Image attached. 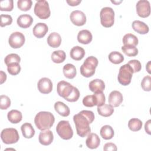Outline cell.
<instances>
[{
	"mask_svg": "<svg viewBox=\"0 0 151 151\" xmlns=\"http://www.w3.org/2000/svg\"><path fill=\"white\" fill-rule=\"evenodd\" d=\"M13 8V0H5L0 2V10L2 11H11Z\"/></svg>",
	"mask_w": 151,
	"mask_h": 151,
	"instance_id": "cell-38",
	"label": "cell"
},
{
	"mask_svg": "<svg viewBox=\"0 0 151 151\" xmlns=\"http://www.w3.org/2000/svg\"><path fill=\"white\" fill-rule=\"evenodd\" d=\"M83 104L84 106L88 107L97 106V100L94 94L85 96L83 99Z\"/></svg>",
	"mask_w": 151,
	"mask_h": 151,
	"instance_id": "cell-34",
	"label": "cell"
},
{
	"mask_svg": "<svg viewBox=\"0 0 151 151\" xmlns=\"http://www.w3.org/2000/svg\"><path fill=\"white\" fill-rule=\"evenodd\" d=\"M150 61H149L148 63L147 64V65H146V69L148 71V73L150 74V69H149V67H150Z\"/></svg>",
	"mask_w": 151,
	"mask_h": 151,
	"instance_id": "cell-50",
	"label": "cell"
},
{
	"mask_svg": "<svg viewBox=\"0 0 151 151\" xmlns=\"http://www.w3.org/2000/svg\"><path fill=\"white\" fill-rule=\"evenodd\" d=\"M48 31V26L46 24L42 22L37 23L33 28V34L38 38L44 37Z\"/></svg>",
	"mask_w": 151,
	"mask_h": 151,
	"instance_id": "cell-16",
	"label": "cell"
},
{
	"mask_svg": "<svg viewBox=\"0 0 151 151\" xmlns=\"http://www.w3.org/2000/svg\"><path fill=\"white\" fill-rule=\"evenodd\" d=\"M61 42V37L57 32L51 33L47 38L48 44L52 48H58Z\"/></svg>",
	"mask_w": 151,
	"mask_h": 151,
	"instance_id": "cell-22",
	"label": "cell"
},
{
	"mask_svg": "<svg viewBox=\"0 0 151 151\" xmlns=\"http://www.w3.org/2000/svg\"><path fill=\"white\" fill-rule=\"evenodd\" d=\"M123 100L122 93L117 90L112 91L109 96V103L113 107H118L122 103Z\"/></svg>",
	"mask_w": 151,
	"mask_h": 151,
	"instance_id": "cell-14",
	"label": "cell"
},
{
	"mask_svg": "<svg viewBox=\"0 0 151 151\" xmlns=\"http://www.w3.org/2000/svg\"><path fill=\"white\" fill-rule=\"evenodd\" d=\"M88 87L93 93L103 92L105 88V84L100 79H94L90 82Z\"/></svg>",
	"mask_w": 151,
	"mask_h": 151,
	"instance_id": "cell-20",
	"label": "cell"
},
{
	"mask_svg": "<svg viewBox=\"0 0 151 151\" xmlns=\"http://www.w3.org/2000/svg\"><path fill=\"white\" fill-rule=\"evenodd\" d=\"M109 59L111 63L118 64L124 61V57L118 51H112L109 54Z\"/></svg>",
	"mask_w": 151,
	"mask_h": 151,
	"instance_id": "cell-32",
	"label": "cell"
},
{
	"mask_svg": "<svg viewBox=\"0 0 151 151\" xmlns=\"http://www.w3.org/2000/svg\"><path fill=\"white\" fill-rule=\"evenodd\" d=\"M86 144L88 148L94 149L97 148L100 145V138L96 133H90L86 140Z\"/></svg>",
	"mask_w": 151,
	"mask_h": 151,
	"instance_id": "cell-18",
	"label": "cell"
},
{
	"mask_svg": "<svg viewBox=\"0 0 151 151\" xmlns=\"http://www.w3.org/2000/svg\"><path fill=\"white\" fill-rule=\"evenodd\" d=\"M72 23L77 26H82L86 22V16L84 12L79 10L73 11L70 15Z\"/></svg>",
	"mask_w": 151,
	"mask_h": 151,
	"instance_id": "cell-12",
	"label": "cell"
},
{
	"mask_svg": "<svg viewBox=\"0 0 151 151\" xmlns=\"http://www.w3.org/2000/svg\"><path fill=\"white\" fill-rule=\"evenodd\" d=\"M71 58L74 60H81L85 55V51L84 48L80 46H75L71 48L70 52Z\"/></svg>",
	"mask_w": 151,
	"mask_h": 151,
	"instance_id": "cell-23",
	"label": "cell"
},
{
	"mask_svg": "<svg viewBox=\"0 0 151 151\" xmlns=\"http://www.w3.org/2000/svg\"><path fill=\"white\" fill-rule=\"evenodd\" d=\"M34 13L36 16L42 19H45L49 18L51 11L48 2L45 0L37 1L34 6Z\"/></svg>",
	"mask_w": 151,
	"mask_h": 151,
	"instance_id": "cell-5",
	"label": "cell"
},
{
	"mask_svg": "<svg viewBox=\"0 0 151 151\" xmlns=\"http://www.w3.org/2000/svg\"><path fill=\"white\" fill-rule=\"evenodd\" d=\"M54 122V115L49 111H40L36 114L34 119L35 124L40 130L50 129L53 126Z\"/></svg>",
	"mask_w": 151,
	"mask_h": 151,
	"instance_id": "cell-2",
	"label": "cell"
},
{
	"mask_svg": "<svg viewBox=\"0 0 151 151\" xmlns=\"http://www.w3.org/2000/svg\"><path fill=\"white\" fill-rule=\"evenodd\" d=\"M20 61H21L20 57L17 54H14V53H11L7 55L4 59L5 63L6 65L13 63H19Z\"/></svg>",
	"mask_w": 151,
	"mask_h": 151,
	"instance_id": "cell-39",
	"label": "cell"
},
{
	"mask_svg": "<svg viewBox=\"0 0 151 151\" xmlns=\"http://www.w3.org/2000/svg\"><path fill=\"white\" fill-rule=\"evenodd\" d=\"M63 73L64 76L69 79H73L77 74L76 67L71 64H67L63 67Z\"/></svg>",
	"mask_w": 151,
	"mask_h": 151,
	"instance_id": "cell-27",
	"label": "cell"
},
{
	"mask_svg": "<svg viewBox=\"0 0 151 151\" xmlns=\"http://www.w3.org/2000/svg\"><path fill=\"white\" fill-rule=\"evenodd\" d=\"M17 22L19 27L27 28L32 25L33 22V18L28 14H23L18 17Z\"/></svg>",
	"mask_w": 151,
	"mask_h": 151,
	"instance_id": "cell-17",
	"label": "cell"
},
{
	"mask_svg": "<svg viewBox=\"0 0 151 151\" xmlns=\"http://www.w3.org/2000/svg\"><path fill=\"white\" fill-rule=\"evenodd\" d=\"M100 133L102 138L105 140L111 139L114 134L113 129L109 125L103 126L100 129Z\"/></svg>",
	"mask_w": 151,
	"mask_h": 151,
	"instance_id": "cell-29",
	"label": "cell"
},
{
	"mask_svg": "<svg viewBox=\"0 0 151 151\" xmlns=\"http://www.w3.org/2000/svg\"><path fill=\"white\" fill-rule=\"evenodd\" d=\"M132 67L128 64L122 65L120 69L117 76V79L120 84L123 86H127L131 83L133 74Z\"/></svg>",
	"mask_w": 151,
	"mask_h": 151,
	"instance_id": "cell-4",
	"label": "cell"
},
{
	"mask_svg": "<svg viewBox=\"0 0 151 151\" xmlns=\"http://www.w3.org/2000/svg\"><path fill=\"white\" fill-rule=\"evenodd\" d=\"M132 28L136 32L140 34H146L149 31V28L147 25H146L145 22L139 20H136L133 22Z\"/></svg>",
	"mask_w": 151,
	"mask_h": 151,
	"instance_id": "cell-21",
	"label": "cell"
},
{
	"mask_svg": "<svg viewBox=\"0 0 151 151\" xmlns=\"http://www.w3.org/2000/svg\"><path fill=\"white\" fill-rule=\"evenodd\" d=\"M94 96H96V100H97V106H100L105 103L106 101V98L105 96L103 93V92H97L94 93Z\"/></svg>",
	"mask_w": 151,
	"mask_h": 151,
	"instance_id": "cell-45",
	"label": "cell"
},
{
	"mask_svg": "<svg viewBox=\"0 0 151 151\" xmlns=\"http://www.w3.org/2000/svg\"><path fill=\"white\" fill-rule=\"evenodd\" d=\"M137 15L142 18H146L150 14V3L147 0H140L136 5Z\"/></svg>",
	"mask_w": 151,
	"mask_h": 151,
	"instance_id": "cell-11",
	"label": "cell"
},
{
	"mask_svg": "<svg viewBox=\"0 0 151 151\" xmlns=\"http://www.w3.org/2000/svg\"><path fill=\"white\" fill-rule=\"evenodd\" d=\"M7 70L8 72L12 76L17 75L21 71V66L19 63H13L8 64L7 65Z\"/></svg>",
	"mask_w": 151,
	"mask_h": 151,
	"instance_id": "cell-37",
	"label": "cell"
},
{
	"mask_svg": "<svg viewBox=\"0 0 151 151\" xmlns=\"http://www.w3.org/2000/svg\"><path fill=\"white\" fill-rule=\"evenodd\" d=\"M12 22V18L10 15H1V27H4L6 25H11Z\"/></svg>",
	"mask_w": 151,
	"mask_h": 151,
	"instance_id": "cell-42",
	"label": "cell"
},
{
	"mask_svg": "<svg viewBox=\"0 0 151 151\" xmlns=\"http://www.w3.org/2000/svg\"><path fill=\"white\" fill-rule=\"evenodd\" d=\"M101 25L106 28L111 27L114 22V12L110 7H104L100 13Z\"/></svg>",
	"mask_w": 151,
	"mask_h": 151,
	"instance_id": "cell-6",
	"label": "cell"
},
{
	"mask_svg": "<svg viewBox=\"0 0 151 151\" xmlns=\"http://www.w3.org/2000/svg\"><path fill=\"white\" fill-rule=\"evenodd\" d=\"M98 65V60L94 56L87 57L84 63L80 67V73L85 77L93 76L95 73V70Z\"/></svg>",
	"mask_w": 151,
	"mask_h": 151,
	"instance_id": "cell-3",
	"label": "cell"
},
{
	"mask_svg": "<svg viewBox=\"0 0 151 151\" xmlns=\"http://www.w3.org/2000/svg\"><path fill=\"white\" fill-rule=\"evenodd\" d=\"M103 150L105 151H116L117 150V147L116 146L115 144H114L113 143H107L104 145L103 147Z\"/></svg>",
	"mask_w": 151,
	"mask_h": 151,
	"instance_id": "cell-46",
	"label": "cell"
},
{
	"mask_svg": "<svg viewBox=\"0 0 151 151\" xmlns=\"http://www.w3.org/2000/svg\"><path fill=\"white\" fill-rule=\"evenodd\" d=\"M80 97V91L76 87H74V89L68 97L66 99L67 101L70 102H75L78 100Z\"/></svg>",
	"mask_w": 151,
	"mask_h": 151,
	"instance_id": "cell-44",
	"label": "cell"
},
{
	"mask_svg": "<svg viewBox=\"0 0 151 151\" xmlns=\"http://www.w3.org/2000/svg\"><path fill=\"white\" fill-rule=\"evenodd\" d=\"M21 130L22 135L25 138L31 139L35 134V130L34 129L31 124L29 123H24L21 127Z\"/></svg>",
	"mask_w": 151,
	"mask_h": 151,
	"instance_id": "cell-25",
	"label": "cell"
},
{
	"mask_svg": "<svg viewBox=\"0 0 151 151\" xmlns=\"http://www.w3.org/2000/svg\"><path fill=\"white\" fill-rule=\"evenodd\" d=\"M56 131L59 136L64 140H69L73 136V130L67 120L59 122L56 127Z\"/></svg>",
	"mask_w": 151,
	"mask_h": 151,
	"instance_id": "cell-7",
	"label": "cell"
},
{
	"mask_svg": "<svg viewBox=\"0 0 151 151\" xmlns=\"http://www.w3.org/2000/svg\"><path fill=\"white\" fill-rule=\"evenodd\" d=\"M11 106L10 99L5 95H1L0 97V107L1 110H6Z\"/></svg>",
	"mask_w": 151,
	"mask_h": 151,
	"instance_id": "cell-41",
	"label": "cell"
},
{
	"mask_svg": "<svg viewBox=\"0 0 151 151\" xmlns=\"http://www.w3.org/2000/svg\"><path fill=\"white\" fill-rule=\"evenodd\" d=\"M67 3L70 6H77L81 3V0H67Z\"/></svg>",
	"mask_w": 151,
	"mask_h": 151,
	"instance_id": "cell-48",
	"label": "cell"
},
{
	"mask_svg": "<svg viewBox=\"0 0 151 151\" xmlns=\"http://www.w3.org/2000/svg\"><path fill=\"white\" fill-rule=\"evenodd\" d=\"M6 74L3 71H1V83L2 84L4 82L6 81Z\"/></svg>",
	"mask_w": 151,
	"mask_h": 151,
	"instance_id": "cell-49",
	"label": "cell"
},
{
	"mask_svg": "<svg viewBox=\"0 0 151 151\" xmlns=\"http://www.w3.org/2000/svg\"><path fill=\"white\" fill-rule=\"evenodd\" d=\"M94 114L92 111L82 110L73 116L77 133L81 137L88 136L91 132L90 124L94 120Z\"/></svg>",
	"mask_w": 151,
	"mask_h": 151,
	"instance_id": "cell-1",
	"label": "cell"
},
{
	"mask_svg": "<svg viewBox=\"0 0 151 151\" xmlns=\"http://www.w3.org/2000/svg\"><path fill=\"white\" fill-rule=\"evenodd\" d=\"M150 124H151V120H147L145 124V130L146 131V132L148 134H151V129H150Z\"/></svg>",
	"mask_w": 151,
	"mask_h": 151,
	"instance_id": "cell-47",
	"label": "cell"
},
{
	"mask_svg": "<svg viewBox=\"0 0 151 151\" xmlns=\"http://www.w3.org/2000/svg\"><path fill=\"white\" fill-rule=\"evenodd\" d=\"M7 117L8 120L14 124L19 123L22 119V115L20 111L17 110H11L8 113Z\"/></svg>",
	"mask_w": 151,
	"mask_h": 151,
	"instance_id": "cell-26",
	"label": "cell"
},
{
	"mask_svg": "<svg viewBox=\"0 0 151 151\" xmlns=\"http://www.w3.org/2000/svg\"><path fill=\"white\" fill-rule=\"evenodd\" d=\"M127 64L132 67V68L133 71V73L139 72L140 71V70L142 68L141 63H140V61L139 60H132L129 61Z\"/></svg>",
	"mask_w": 151,
	"mask_h": 151,
	"instance_id": "cell-43",
	"label": "cell"
},
{
	"mask_svg": "<svg viewBox=\"0 0 151 151\" xmlns=\"http://www.w3.org/2000/svg\"><path fill=\"white\" fill-rule=\"evenodd\" d=\"M32 2L31 0H18L17 2V6L21 11H27L29 10L32 6Z\"/></svg>",
	"mask_w": 151,
	"mask_h": 151,
	"instance_id": "cell-36",
	"label": "cell"
},
{
	"mask_svg": "<svg viewBox=\"0 0 151 151\" xmlns=\"http://www.w3.org/2000/svg\"><path fill=\"white\" fill-rule=\"evenodd\" d=\"M123 42L124 45L136 47L138 44V38L134 34L129 33L124 35Z\"/></svg>",
	"mask_w": 151,
	"mask_h": 151,
	"instance_id": "cell-30",
	"label": "cell"
},
{
	"mask_svg": "<svg viewBox=\"0 0 151 151\" xmlns=\"http://www.w3.org/2000/svg\"><path fill=\"white\" fill-rule=\"evenodd\" d=\"M93 36L90 31L83 29L79 31L77 35V40L83 44H88L92 41Z\"/></svg>",
	"mask_w": 151,
	"mask_h": 151,
	"instance_id": "cell-19",
	"label": "cell"
},
{
	"mask_svg": "<svg viewBox=\"0 0 151 151\" xmlns=\"http://www.w3.org/2000/svg\"><path fill=\"white\" fill-rule=\"evenodd\" d=\"M74 87L68 82L65 81H60L57 84V93L60 97H62L65 100H66L72 93Z\"/></svg>",
	"mask_w": 151,
	"mask_h": 151,
	"instance_id": "cell-9",
	"label": "cell"
},
{
	"mask_svg": "<svg viewBox=\"0 0 151 151\" xmlns=\"http://www.w3.org/2000/svg\"><path fill=\"white\" fill-rule=\"evenodd\" d=\"M1 137L4 143L9 145L17 143L19 139V136L15 129L6 128L2 130Z\"/></svg>",
	"mask_w": 151,
	"mask_h": 151,
	"instance_id": "cell-8",
	"label": "cell"
},
{
	"mask_svg": "<svg viewBox=\"0 0 151 151\" xmlns=\"http://www.w3.org/2000/svg\"><path fill=\"white\" fill-rule=\"evenodd\" d=\"M128 127L133 132L139 131L142 127V122L139 119L132 118L128 122Z\"/></svg>",
	"mask_w": 151,
	"mask_h": 151,
	"instance_id": "cell-33",
	"label": "cell"
},
{
	"mask_svg": "<svg viewBox=\"0 0 151 151\" xmlns=\"http://www.w3.org/2000/svg\"><path fill=\"white\" fill-rule=\"evenodd\" d=\"M54 136L52 132L50 130H41L40 133L38 140L40 143L44 146L50 145L53 141Z\"/></svg>",
	"mask_w": 151,
	"mask_h": 151,
	"instance_id": "cell-15",
	"label": "cell"
},
{
	"mask_svg": "<svg viewBox=\"0 0 151 151\" xmlns=\"http://www.w3.org/2000/svg\"><path fill=\"white\" fill-rule=\"evenodd\" d=\"M122 50L123 52L129 57H134L137 55L138 50L136 47L123 45L122 47Z\"/></svg>",
	"mask_w": 151,
	"mask_h": 151,
	"instance_id": "cell-35",
	"label": "cell"
},
{
	"mask_svg": "<svg viewBox=\"0 0 151 151\" xmlns=\"http://www.w3.org/2000/svg\"><path fill=\"white\" fill-rule=\"evenodd\" d=\"M141 87L144 91H150L151 90V77L150 76H146L143 78Z\"/></svg>",
	"mask_w": 151,
	"mask_h": 151,
	"instance_id": "cell-40",
	"label": "cell"
},
{
	"mask_svg": "<svg viewBox=\"0 0 151 151\" xmlns=\"http://www.w3.org/2000/svg\"><path fill=\"white\" fill-rule=\"evenodd\" d=\"M51 58L54 63L59 64L64 61L66 58V54L63 50H57L52 52Z\"/></svg>",
	"mask_w": 151,
	"mask_h": 151,
	"instance_id": "cell-31",
	"label": "cell"
},
{
	"mask_svg": "<svg viewBox=\"0 0 151 151\" xmlns=\"http://www.w3.org/2000/svg\"><path fill=\"white\" fill-rule=\"evenodd\" d=\"M25 41V38L22 33L20 32H14L10 35L8 42L11 47L13 48H19L24 45Z\"/></svg>",
	"mask_w": 151,
	"mask_h": 151,
	"instance_id": "cell-10",
	"label": "cell"
},
{
	"mask_svg": "<svg viewBox=\"0 0 151 151\" xmlns=\"http://www.w3.org/2000/svg\"><path fill=\"white\" fill-rule=\"evenodd\" d=\"M97 111L101 116L109 117L113 113L114 109L111 105L104 103L103 105L97 107Z\"/></svg>",
	"mask_w": 151,
	"mask_h": 151,
	"instance_id": "cell-28",
	"label": "cell"
},
{
	"mask_svg": "<svg viewBox=\"0 0 151 151\" xmlns=\"http://www.w3.org/2000/svg\"><path fill=\"white\" fill-rule=\"evenodd\" d=\"M38 89L42 94H48L52 90V83L51 80L47 77L41 78L37 84Z\"/></svg>",
	"mask_w": 151,
	"mask_h": 151,
	"instance_id": "cell-13",
	"label": "cell"
},
{
	"mask_svg": "<svg viewBox=\"0 0 151 151\" xmlns=\"http://www.w3.org/2000/svg\"><path fill=\"white\" fill-rule=\"evenodd\" d=\"M54 109L57 113L63 117L68 116L70 113L69 107L61 101H57L54 104Z\"/></svg>",
	"mask_w": 151,
	"mask_h": 151,
	"instance_id": "cell-24",
	"label": "cell"
}]
</instances>
